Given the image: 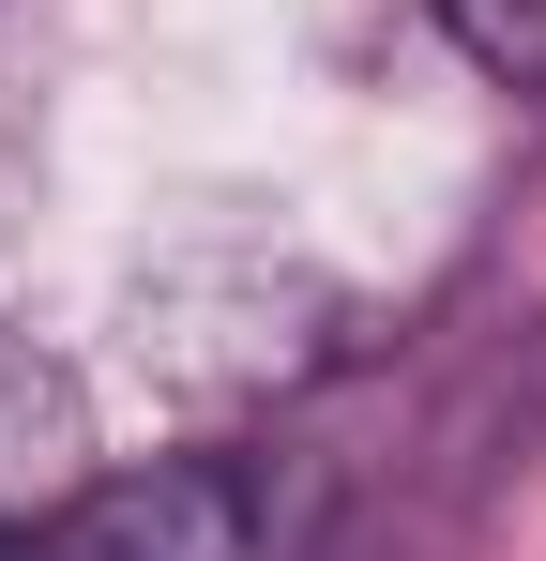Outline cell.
Returning <instances> with one entry per match:
<instances>
[{"instance_id": "cell-3", "label": "cell", "mask_w": 546, "mask_h": 561, "mask_svg": "<svg viewBox=\"0 0 546 561\" xmlns=\"http://www.w3.org/2000/svg\"><path fill=\"white\" fill-rule=\"evenodd\" d=\"M455 61H486L501 92H546V0H441Z\"/></svg>"}, {"instance_id": "cell-1", "label": "cell", "mask_w": 546, "mask_h": 561, "mask_svg": "<svg viewBox=\"0 0 546 561\" xmlns=\"http://www.w3.org/2000/svg\"><path fill=\"white\" fill-rule=\"evenodd\" d=\"M31 561H304V501H288V456H152L91 470L31 531Z\"/></svg>"}, {"instance_id": "cell-2", "label": "cell", "mask_w": 546, "mask_h": 561, "mask_svg": "<svg viewBox=\"0 0 546 561\" xmlns=\"http://www.w3.org/2000/svg\"><path fill=\"white\" fill-rule=\"evenodd\" d=\"M77 456H91L77 379H61V365H15V350H0V561H31V531H46V516L91 485Z\"/></svg>"}]
</instances>
